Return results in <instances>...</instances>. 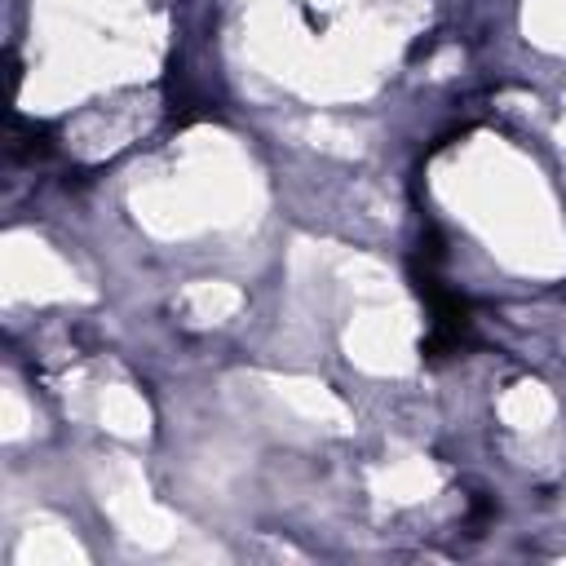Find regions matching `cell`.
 Wrapping results in <instances>:
<instances>
[{
	"label": "cell",
	"instance_id": "obj_1",
	"mask_svg": "<svg viewBox=\"0 0 566 566\" xmlns=\"http://www.w3.org/2000/svg\"><path fill=\"white\" fill-rule=\"evenodd\" d=\"M301 13H305V22H310V27H314V31H323V18H318V13H314V9H301Z\"/></svg>",
	"mask_w": 566,
	"mask_h": 566
}]
</instances>
